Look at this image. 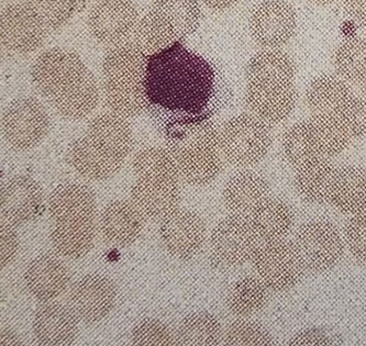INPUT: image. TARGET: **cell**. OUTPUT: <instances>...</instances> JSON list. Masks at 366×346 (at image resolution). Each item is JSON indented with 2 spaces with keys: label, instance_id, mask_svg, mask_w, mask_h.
<instances>
[{
  "label": "cell",
  "instance_id": "obj_1",
  "mask_svg": "<svg viewBox=\"0 0 366 346\" xmlns=\"http://www.w3.org/2000/svg\"><path fill=\"white\" fill-rule=\"evenodd\" d=\"M145 93L153 114L163 122L165 132L207 119L216 95L214 67L181 42L149 55Z\"/></svg>",
  "mask_w": 366,
  "mask_h": 346
},
{
  "label": "cell",
  "instance_id": "obj_2",
  "mask_svg": "<svg viewBox=\"0 0 366 346\" xmlns=\"http://www.w3.org/2000/svg\"><path fill=\"white\" fill-rule=\"evenodd\" d=\"M165 134L179 177L186 183L206 186L222 173L224 159L219 147V130L207 119L171 129Z\"/></svg>",
  "mask_w": 366,
  "mask_h": 346
},
{
  "label": "cell",
  "instance_id": "obj_3",
  "mask_svg": "<svg viewBox=\"0 0 366 346\" xmlns=\"http://www.w3.org/2000/svg\"><path fill=\"white\" fill-rule=\"evenodd\" d=\"M271 145L269 126L252 114L233 117L219 129L222 157L233 167H250L259 163Z\"/></svg>",
  "mask_w": 366,
  "mask_h": 346
},
{
  "label": "cell",
  "instance_id": "obj_4",
  "mask_svg": "<svg viewBox=\"0 0 366 346\" xmlns=\"http://www.w3.org/2000/svg\"><path fill=\"white\" fill-rule=\"evenodd\" d=\"M307 273L320 274L338 265L345 255V235L326 219H314L298 229L292 239Z\"/></svg>",
  "mask_w": 366,
  "mask_h": 346
},
{
  "label": "cell",
  "instance_id": "obj_5",
  "mask_svg": "<svg viewBox=\"0 0 366 346\" xmlns=\"http://www.w3.org/2000/svg\"><path fill=\"white\" fill-rule=\"evenodd\" d=\"M261 239L250 219L229 214L210 237L209 257L216 267H238L252 261Z\"/></svg>",
  "mask_w": 366,
  "mask_h": 346
},
{
  "label": "cell",
  "instance_id": "obj_6",
  "mask_svg": "<svg viewBox=\"0 0 366 346\" xmlns=\"http://www.w3.org/2000/svg\"><path fill=\"white\" fill-rule=\"evenodd\" d=\"M251 262L255 273L271 292L292 290L307 273L295 244L287 239L263 241Z\"/></svg>",
  "mask_w": 366,
  "mask_h": 346
},
{
  "label": "cell",
  "instance_id": "obj_7",
  "mask_svg": "<svg viewBox=\"0 0 366 346\" xmlns=\"http://www.w3.org/2000/svg\"><path fill=\"white\" fill-rule=\"evenodd\" d=\"M3 133L6 142L18 151H26L42 142L50 128L46 108L36 98L14 100L4 112Z\"/></svg>",
  "mask_w": 366,
  "mask_h": 346
},
{
  "label": "cell",
  "instance_id": "obj_8",
  "mask_svg": "<svg viewBox=\"0 0 366 346\" xmlns=\"http://www.w3.org/2000/svg\"><path fill=\"white\" fill-rule=\"evenodd\" d=\"M89 71L76 53L54 48L38 56L32 66L31 76L39 92L51 99Z\"/></svg>",
  "mask_w": 366,
  "mask_h": 346
},
{
  "label": "cell",
  "instance_id": "obj_9",
  "mask_svg": "<svg viewBox=\"0 0 366 346\" xmlns=\"http://www.w3.org/2000/svg\"><path fill=\"white\" fill-rule=\"evenodd\" d=\"M297 92L292 81H251L245 90L250 114L267 126L281 124L295 109Z\"/></svg>",
  "mask_w": 366,
  "mask_h": 346
},
{
  "label": "cell",
  "instance_id": "obj_10",
  "mask_svg": "<svg viewBox=\"0 0 366 346\" xmlns=\"http://www.w3.org/2000/svg\"><path fill=\"white\" fill-rule=\"evenodd\" d=\"M296 26L295 10L284 0L263 1L251 14V36L262 48H281L295 34Z\"/></svg>",
  "mask_w": 366,
  "mask_h": 346
},
{
  "label": "cell",
  "instance_id": "obj_11",
  "mask_svg": "<svg viewBox=\"0 0 366 346\" xmlns=\"http://www.w3.org/2000/svg\"><path fill=\"white\" fill-rule=\"evenodd\" d=\"M159 234L165 249L179 260L196 257L206 243L207 229L196 212L187 209L174 210L162 219Z\"/></svg>",
  "mask_w": 366,
  "mask_h": 346
},
{
  "label": "cell",
  "instance_id": "obj_12",
  "mask_svg": "<svg viewBox=\"0 0 366 346\" xmlns=\"http://www.w3.org/2000/svg\"><path fill=\"white\" fill-rule=\"evenodd\" d=\"M1 44L16 54H29L42 46L46 30L26 4H11L1 10Z\"/></svg>",
  "mask_w": 366,
  "mask_h": 346
},
{
  "label": "cell",
  "instance_id": "obj_13",
  "mask_svg": "<svg viewBox=\"0 0 366 346\" xmlns=\"http://www.w3.org/2000/svg\"><path fill=\"white\" fill-rule=\"evenodd\" d=\"M116 302V286L105 276H85L77 280L69 292V308L79 320L86 323L104 320L112 312Z\"/></svg>",
  "mask_w": 366,
  "mask_h": 346
},
{
  "label": "cell",
  "instance_id": "obj_14",
  "mask_svg": "<svg viewBox=\"0 0 366 346\" xmlns=\"http://www.w3.org/2000/svg\"><path fill=\"white\" fill-rule=\"evenodd\" d=\"M138 24V11L131 0H102L89 12L92 36L106 44L126 40Z\"/></svg>",
  "mask_w": 366,
  "mask_h": 346
},
{
  "label": "cell",
  "instance_id": "obj_15",
  "mask_svg": "<svg viewBox=\"0 0 366 346\" xmlns=\"http://www.w3.org/2000/svg\"><path fill=\"white\" fill-rule=\"evenodd\" d=\"M43 210V194L34 178L18 175L1 189V217L6 222L22 225L36 220Z\"/></svg>",
  "mask_w": 366,
  "mask_h": 346
},
{
  "label": "cell",
  "instance_id": "obj_16",
  "mask_svg": "<svg viewBox=\"0 0 366 346\" xmlns=\"http://www.w3.org/2000/svg\"><path fill=\"white\" fill-rule=\"evenodd\" d=\"M143 214L134 202L114 200L102 212L99 231L108 244L124 247L138 239L143 230Z\"/></svg>",
  "mask_w": 366,
  "mask_h": 346
},
{
  "label": "cell",
  "instance_id": "obj_17",
  "mask_svg": "<svg viewBox=\"0 0 366 346\" xmlns=\"http://www.w3.org/2000/svg\"><path fill=\"white\" fill-rule=\"evenodd\" d=\"M76 315L69 307L46 302L36 310L34 333L41 345H71L79 333Z\"/></svg>",
  "mask_w": 366,
  "mask_h": 346
},
{
  "label": "cell",
  "instance_id": "obj_18",
  "mask_svg": "<svg viewBox=\"0 0 366 346\" xmlns=\"http://www.w3.org/2000/svg\"><path fill=\"white\" fill-rule=\"evenodd\" d=\"M131 199L143 216L162 220L179 208V182L138 178L131 189Z\"/></svg>",
  "mask_w": 366,
  "mask_h": 346
},
{
  "label": "cell",
  "instance_id": "obj_19",
  "mask_svg": "<svg viewBox=\"0 0 366 346\" xmlns=\"http://www.w3.org/2000/svg\"><path fill=\"white\" fill-rule=\"evenodd\" d=\"M269 197V184L254 171L239 172L224 189V204L229 214L249 218L255 209Z\"/></svg>",
  "mask_w": 366,
  "mask_h": 346
},
{
  "label": "cell",
  "instance_id": "obj_20",
  "mask_svg": "<svg viewBox=\"0 0 366 346\" xmlns=\"http://www.w3.org/2000/svg\"><path fill=\"white\" fill-rule=\"evenodd\" d=\"M67 161L76 173L89 180L108 179L122 169L124 162L102 149L87 134L71 143Z\"/></svg>",
  "mask_w": 366,
  "mask_h": 346
},
{
  "label": "cell",
  "instance_id": "obj_21",
  "mask_svg": "<svg viewBox=\"0 0 366 346\" xmlns=\"http://www.w3.org/2000/svg\"><path fill=\"white\" fill-rule=\"evenodd\" d=\"M29 292L39 302H49L60 296L69 282L66 266L51 254L34 259L24 274Z\"/></svg>",
  "mask_w": 366,
  "mask_h": 346
},
{
  "label": "cell",
  "instance_id": "obj_22",
  "mask_svg": "<svg viewBox=\"0 0 366 346\" xmlns=\"http://www.w3.org/2000/svg\"><path fill=\"white\" fill-rule=\"evenodd\" d=\"M96 209L93 192L81 184H62L49 197V212L56 223L93 221Z\"/></svg>",
  "mask_w": 366,
  "mask_h": 346
},
{
  "label": "cell",
  "instance_id": "obj_23",
  "mask_svg": "<svg viewBox=\"0 0 366 346\" xmlns=\"http://www.w3.org/2000/svg\"><path fill=\"white\" fill-rule=\"evenodd\" d=\"M328 204L349 216L365 212L366 169L355 165L337 169Z\"/></svg>",
  "mask_w": 366,
  "mask_h": 346
},
{
  "label": "cell",
  "instance_id": "obj_24",
  "mask_svg": "<svg viewBox=\"0 0 366 346\" xmlns=\"http://www.w3.org/2000/svg\"><path fill=\"white\" fill-rule=\"evenodd\" d=\"M86 134L110 154L124 161L134 147V134L126 118L112 112L93 119Z\"/></svg>",
  "mask_w": 366,
  "mask_h": 346
},
{
  "label": "cell",
  "instance_id": "obj_25",
  "mask_svg": "<svg viewBox=\"0 0 366 346\" xmlns=\"http://www.w3.org/2000/svg\"><path fill=\"white\" fill-rule=\"evenodd\" d=\"M261 242L287 239L294 228L292 207L280 198L269 197L249 217Z\"/></svg>",
  "mask_w": 366,
  "mask_h": 346
},
{
  "label": "cell",
  "instance_id": "obj_26",
  "mask_svg": "<svg viewBox=\"0 0 366 346\" xmlns=\"http://www.w3.org/2000/svg\"><path fill=\"white\" fill-rule=\"evenodd\" d=\"M294 186L300 197L308 204L328 202L337 167L330 159H317L295 169Z\"/></svg>",
  "mask_w": 366,
  "mask_h": 346
},
{
  "label": "cell",
  "instance_id": "obj_27",
  "mask_svg": "<svg viewBox=\"0 0 366 346\" xmlns=\"http://www.w3.org/2000/svg\"><path fill=\"white\" fill-rule=\"evenodd\" d=\"M99 97V86L89 71L85 76L50 100L61 116L71 120H79L89 116L97 107Z\"/></svg>",
  "mask_w": 366,
  "mask_h": 346
},
{
  "label": "cell",
  "instance_id": "obj_28",
  "mask_svg": "<svg viewBox=\"0 0 366 346\" xmlns=\"http://www.w3.org/2000/svg\"><path fill=\"white\" fill-rule=\"evenodd\" d=\"M102 93L109 109L124 118L140 116L148 109L144 81L104 79Z\"/></svg>",
  "mask_w": 366,
  "mask_h": 346
},
{
  "label": "cell",
  "instance_id": "obj_29",
  "mask_svg": "<svg viewBox=\"0 0 366 346\" xmlns=\"http://www.w3.org/2000/svg\"><path fill=\"white\" fill-rule=\"evenodd\" d=\"M269 292L271 290L259 276L241 278L231 285L227 292V309L238 318H247L267 307Z\"/></svg>",
  "mask_w": 366,
  "mask_h": 346
},
{
  "label": "cell",
  "instance_id": "obj_30",
  "mask_svg": "<svg viewBox=\"0 0 366 346\" xmlns=\"http://www.w3.org/2000/svg\"><path fill=\"white\" fill-rule=\"evenodd\" d=\"M148 56L137 44L116 45L102 61L104 79L144 81Z\"/></svg>",
  "mask_w": 366,
  "mask_h": 346
},
{
  "label": "cell",
  "instance_id": "obj_31",
  "mask_svg": "<svg viewBox=\"0 0 366 346\" xmlns=\"http://www.w3.org/2000/svg\"><path fill=\"white\" fill-rule=\"evenodd\" d=\"M134 38L139 48L149 55L161 52L182 41L173 24L154 8L138 22Z\"/></svg>",
  "mask_w": 366,
  "mask_h": 346
},
{
  "label": "cell",
  "instance_id": "obj_32",
  "mask_svg": "<svg viewBox=\"0 0 366 346\" xmlns=\"http://www.w3.org/2000/svg\"><path fill=\"white\" fill-rule=\"evenodd\" d=\"M95 224L93 221H73L56 223L51 242L57 253L67 259L83 257L93 247Z\"/></svg>",
  "mask_w": 366,
  "mask_h": 346
},
{
  "label": "cell",
  "instance_id": "obj_33",
  "mask_svg": "<svg viewBox=\"0 0 366 346\" xmlns=\"http://www.w3.org/2000/svg\"><path fill=\"white\" fill-rule=\"evenodd\" d=\"M319 157L331 159L349 147L352 138L332 114H314L307 120Z\"/></svg>",
  "mask_w": 366,
  "mask_h": 346
},
{
  "label": "cell",
  "instance_id": "obj_34",
  "mask_svg": "<svg viewBox=\"0 0 366 346\" xmlns=\"http://www.w3.org/2000/svg\"><path fill=\"white\" fill-rule=\"evenodd\" d=\"M352 94V90L342 77L322 75L312 81L310 87L307 88V106L314 114H332Z\"/></svg>",
  "mask_w": 366,
  "mask_h": 346
},
{
  "label": "cell",
  "instance_id": "obj_35",
  "mask_svg": "<svg viewBox=\"0 0 366 346\" xmlns=\"http://www.w3.org/2000/svg\"><path fill=\"white\" fill-rule=\"evenodd\" d=\"M295 71V64L290 55L277 49H267L251 59L247 67V79L292 81Z\"/></svg>",
  "mask_w": 366,
  "mask_h": 346
},
{
  "label": "cell",
  "instance_id": "obj_36",
  "mask_svg": "<svg viewBox=\"0 0 366 346\" xmlns=\"http://www.w3.org/2000/svg\"><path fill=\"white\" fill-rule=\"evenodd\" d=\"M224 339L222 325L214 315L195 312L179 323L177 343L181 345H218Z\"/></svg>",
  "mask_w": 366,
  "mask_h": 346
},
{
  "label": "cell",
  "instance_id": "obj_37",
  "mask_svg": "<svg viewBox=\"0 0 366 346\" xmlns=\"http://www.w3.org/2000/svg\"><path fill=\"white\" fill-rule=\"evenodd\" d=\"M134 171L138 178L144 179H179V169L171 151L159 147L141 149L134 157Z\"/></svg>",
  "mask_w": 366,
  "mask_h": 346
},
{
  "label": "cell",
  "instance_id": "obj_38",
  "mask_svg": "<svg viewBox=\"0 0 366 346\" xmlns=\"http://www.w3.org/2000/svg\"><path fill=\"white\" fill-rule=\"evenodd\" d=\"M335 66L345 81L363 85L366 81V39H349L341 43L335 54Z\"/></svg>",
  "mask_w": 366,
  "mask_h": 346
},
{
  "label": "cell",
  "instance_id": "obj_39",
  "mask_svg": "<svg viewBox=\"0 0 366 346\" xmlns=\"http://www.w3.org/2000/svg\"><path fill=\"white\" fill-rule=\"evenodd\" d=\"M152 8L164 14L181 40L194 34L199 26L202 12L197 0H155Z\"/></svg>",
  "mask_w": 366,
  "mask_h": 346
},
{
  "label": "cell",
  "instance_id": "obj_40",
  "mask_svg": "<svg viewBox=\"0 0 366 346\" xmlns=\"http://www.w3.org/2000/svg\"><path fill=\"white\" fill-rule=\"evenodd\" d=\"M283 153L286 161L295 169L308 162L322 159L315 147L307 120L294 124L286 131L283 138Z\"/></svg>",
  "mask_w": 366,
  "mask_h": 346
},
{
  "label": "cell",
  "instance_id": "obj_41",
  "mask_svg": "<svg viewBox=\"0 0 366 346\" xmlns=\"http://www.w3.org/2000/svg\"><path fill=\"white\" fill-rule=\"evenodd\" d=\"M26 5L46 30H57L73 17L77 0H26Z\"/></svg>",
  "mask_w": 366,
  "mask_h": 346
},
{
  "label": "cell",
  "instance_id": "obj_42",
  "mask_svg": "<svg viewBox=\"0 0 366 346\" xmlns=\"http://www.w3.org/2000/svg\"><path fill=\"white\" fill-rule=\"evenodd\" d=\"M226 345H273L274 340L263 325L240 318L231 323L222 339Z\"/></svg>",
  "mask_w": 366,
  "mask_h": 346
},
{
  "label": "cell",
  "instance_id": "obj_43",
  "mask_svg": "<svg viewBox=\"0 0 366 346\" xmlns=\"http://www.w3.org/2000/svg\"><path fill=\"white\" fill-rule=\"evenodd\" d=\"M332 114L351 138H361L366 134V99L364 98L355 94L350 95Z\"/></svg>",
  "mask_w": 366,
  "mask_h": 346
},
{
  "label": "cell",
  "instance_id": "obj_44",
  "mask_svg": "<svg viewBox=\"0 0 366 346\" xmlns=\"http://www.w3.org/2000/svg\"><path fill=\"white\" fill-rule=\"evenodd\" d=\"M134 345H174L177 339L172 330L162 321L149 318L141 321L131 335Z\"/></svg>",
  "mask_w": 366,
  "mask_h": 346
},
{
  "label": "cell",
  "instance_id": "obj_45",
  "mask_svg": "<svg viewBox=\"0 0 366 346\" xmlns=\"http://www.w3.org/2000/svg\"><path fill=\"white\" fill-rule=\"evenodd\" d=\"M343 235L350 253L360 263L366 264V210L351 216Z\"/></svg>",
  "mask_w": 366,
  "mask_h": 346
},
{
  "label": "cell",
  "instance_id": "obj_46",
  "mask_svg": "<svg viewBox=\"0 0 366 346\" xmlns=\"http://www.w3.org/2000/svg\"><path fill=\"white\" fill-rule=\"evenodd\" d=\"M290 345H333L338 343L335 335L320 327L305 329L290 339Z\"/></svg>",
  "mask_w": 366,
  "mask_h": 346
},
{
  "label": "cell",
  "instance_id": "obj_47",
  "mask_svg": "<svg viewBox=\"0 0 366 346\" xmlns=\"http://www.w3.org/2000/svg\"><path fill=\"white\" fill-rule=\"evenodd\" d=\"M1 268L14 261L19 249V237L10 223H1Z\"/></svg>",
  "mask_w": 366,
  "mask_h": 346
},
{
  "label": "cell",
  "instance_id": "obj_48",
  "mask_svg": "<svg viewBox=\"0 0 366 346\" xmlns=\"http://www.w3.org/2000/svg\"><path fill=\"white\" fill-rule=\"evenodd\" d=\"M345 10L350 19L366 28V0H345Z\"/></svg>",
  "mask_w": 366,
  "mask_h": 346
},
{
  "label": "cell",
  "instance_id": "obj_49",
  "mask_svg": "<svg viewBox=\"0 0 366 346\" xmlns=\"http://www.w3.org/2000/svg\"><path fill=\"white\" fill-rule=\"evenodd\" d=\"M199 1L209 9L216 10V11H224V10L229 9V8L236 5L239 0H199Z\"/></svg>",
  "mask_w": 366,
  "mask_h": 346
},
{
  "label": "cell",
  "instance_id": "obj_50",
  "mask_svg": "<svg viewBox=\"0 0 366 346\" xmlns=\"http://www.w3.org/2000/svg\"><path fill=\"white\" fill-rule=\"evenodd\" d=\"M20 344L22 343L18 335H14L9 330L1 331V345H20Z\"/></svg>",
  "mask_w": 366,
  "mask_h": 346
},
{
  "label": "cell",
  "instance_id": "obj_51",
  "mask_svg": "<svg viewBox=\"0 0 366 346\" xmlns=\"http://www.w3.org/2000/svg\"><path fill=\"white\" fill-rule=\"evenodd\" d=\"M308 3L315 4V5L326 6L329 4L335 3V0H306Z\"/></svg>",
  "mask_w": 366,
  "mask_h": 346
},
{
  "label": "cell",
  "instance_id": "obj_52",
  "mask_svg": "<svg viewBox=\"0 0 366 346\" xmlns=\"http://www.w3.org/2000/svg\"><path fill=\"white\" fill-rule=\"evenodd\" d=\"M361 86H362V89H363L364 95H365V98H366V81H365V83L363 84V85H361Z\"/></svg>",
  "mask_w": 366,
  "mask_h": 346
}]
</instances>
